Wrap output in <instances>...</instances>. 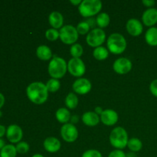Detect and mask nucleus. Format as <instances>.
<instances>
[{
    "label": "nucleus",
    "mask_w": 157,
    "mask_h": 157,
    "mask_svg": "<svg viewBox=\"0 0 157 157\" xmlns=\"http://www.w3.org/2000/svg\"><path fill=\"white\" fill-rule=\"evenodd\" d=\"M5 101H6V99H5L4 95L2 93H0V109L4 106Z\"/></svg>",
    "instance_id": "38"
},
{
    "label": "nucleus",
    "mask_w": 157,
    "mask_h": 157,
    "mask_svg": "<svg viewBox=\"0 0 157 157\" xmlns=\"http://www.w3.org/2000/svg\"><path fill=\"white\" fill-rule=\"evenodd\" d=\"M67 71V64L64 58L55 56L48 64V71L52 78L60 79L65 75Z\"/></svg>",
    "instance_id": "2"
},
{
    "label": "nucleus",
    "mask_w": 157,
    "mask_h": 157,
    "mask_svg": "<svg viewBox=\"0 0 157 157\" xmlns=\"http://www.w3.org/2000/svg\"><path fill=\"white\" fill-rule=\"evenodd\" d=\"M59 36L60 33L58 29H55L52 28V29H48L45 32V37L49 41H56L58 38H59Z\"/></svg>",
    "instance_id": "29"
},
{
    "label": "nucleus",
    "mask_w": 157,
    "mask_h": 157,
    "mask_svg": "<svg viewBox=\"0 0 157 157\" xmlns=\"http://www.w3.org/2000/svg\"><path fill=\"white\" fill-rule=\"evenodd\" d=\"M2 112L0 110V117H2Z\"/></svg>",
    "instance_id": "45"
},
{
    "label": "nucleus",
    "mask_w": 157,
    "mask_h": 157,
    "mask_svg": "<svg viewBox=\"0 0 157 157\" xmlns=\"http://www.w3.org/2000/svg\"><path fill=\"white\" fill-rule=\"evenodd\" d=\"M101 121L106 126H113L117 123L118 117L117 113L112 109L104 110L103 113L100 116Z\"/></svg>",
    "instance_id": "14"
},
{
    "label": "nucleus",
    "mask_w": 157,
    "mask_h": 157,
    "mask_svg": "<svg viewBox=\"0 0 157 157\" xmlns=\"http://www.w3.org/2000/svg\"><path fill=\"white\" fill-rule=\"evenodd\" d=\"M78 121V117L77 116V115H74V116H72L71 117V124L75 125V124H76Z\"/></svg>",
    "instance_id": "40"
},
{
    "label": "nucleus",
    "mask_w": 157,
    "mask_h": 157,
    "mask_svg": "<svg viewBox=\"0 0 157 157\" xmlns=\"http://www.w3.org/2000/svg\"><path fill=\"white\" fill-rule=\"evenodd\" d=\"M36 55L41 61H48L52 58V52L48 46L41 44L37 48Z\"/></svg>",
    "instance_id": "19"
},
{
    "label": "nucleus",
    "mask_w": 157,
    "mask_h": 157,
    "mask_svg": "<svg viewBox=\"0 0 157 157\" xmlns=\"http://www.w3.org/2000/svg\"><path fill=\"white\" fill-rule=\"evenodd\" d=\"M44 150L47 152L51 153H55L61 150V141L56 137L54 136H49L44 140L43 143Z\"/></svg>",
    "instance_id": "16"
},
{
    "label": "nucleus",
    "mask_w": 157,
    "mask_h": 157,
    "mask_svg": "<svg viewBox=\"0 0 157 157\" xmlns=\"http://www.w3.org/2000/svg\"><path fill=\"white\" fill-rule=\"evenodd\" d=\"M6 137L12 144H18L21 142L23 137L22 129L16 124L9 126L6 130Z\"/></svg>",
    "instance_id": "12"
},
{
    "label": "nucleus",
    "mask_w": 157,
    "mask_h": 157,
    "mask_svg": "<svg viewBox=\"0 0 157 157\" xmlns=\"http://www.w3.org/2000/svg\"><path fill=\"white\" fill-rule=\"evenodd\" d=\"M46 87H47L48 92L51 93H55L58 91L61 87V82L58 79L55 78H51L46 82Z\"/></svg>",
    "instance_id": "27"
},
{
    "label": "nucleus",
    "mask_w": 157,
    "mask_h": 157,
    "mask_svg": "<svg viewBox=\"0 0 157 157\" xmlns=\"http://www.w3.org/2000/svg\"><path fill=\"white\" fill-rule=\"evenodd\" d=\"M145 40L150 46H157V28L151 27L145 34Z\"/></svg>",
    "instance_id": "21"
},
{
    "label": "nucleus",
    "mask_w": 157,
    "mask_h": 157,
    "mask_svg": "<svg viewBox=\"0 0 157 157\" xmlns=\"http://www.w3.org/2000/svg\"><path fill=\"white\" fill-rule=\"evenodd\" d=\"M48 22L53 29H61L64 24V17L61 12L58 11H54L51 12L48 15Z\"/></svg>",
    "instance_id": "17"
},
{
    "label": "nucleus",
    "mask_w": 157,
    "mask_h": 157,
    "mask_svg": "<svg viewBox=\"0 0 157 157\" xmlns=\"http://www.w3.org/2000/svg\"><path fill=\"white\" fill-rule=\"evenodd\" d=\"M76 29L78 31V34H80V35H85V34H88L90 32V27L86 22V21H83L77 25Z\"/></svg>",
    "instance_id": "30"
},
{
    "label": "nucleus",
    "mask_w": 157,
    "mask_h": 157,
    "mask_svg": "<svg viewBox=\"0 0 157 157\" xmlns=\"http://www.w3.org/2000/svg\"><path fill=\"white\" fill-rule=\"evenodd\" d=\"M64 103H65L66 107L68 109H75L78 107L79 100H78V98L76 95V94L71 92V93H69L66 96Z\"/></svg>",
    "instance_id": "24"
},
{
    "label": "nucleus",
    "mask_w": 157,
    "mask_h": 157,
    "mask_svg": "<svg viewBox=\"0 0 157 157\" xmlns=\"http://www.w3.org/2000/svg\"><path fill=\"white\" fill-rule=\"evenodd\" d=\"M93 55L95 59L98 61H104L108 58L109 51L107 48L104 46H100V47L95 48L93 52Z\"/></svg>",
    "instance_id": "23"
},
{
    "label": "nucleus",
    "mask_w": 157,
    "mask_h": 157,
    "mask_svg": "<svg viewBox=\"0 0 157 157\" xmlns=\"http://www.w3.org/2000/svg\"><path fill=\"white\" fill-rule=\"evenodd\" d=\"M61 136L65 142L74 143L78 137V130L74 124L67 123L61 127Z\"/></svg>",
    "instance_id": "9"
},
{
    "label": "nucleus",
    "mask_w": 157,
    "mask_h": 157,
    "mask_svg": "<svg viewBox=\"0 0 157 157\" xmlns=\"http://www.w3.org/2000/svg\"><path fill=\"white\" fill-rule=\"evenodd\" d=\"M70 53L72 58H81V55L84 53V48H83L82 45L81 44L75 43V44H72L71 47Z\"/></svg>",
    "instance_id": "28"
},
{
    "label": "nucleus",
    "mask_w": 157,
    "mask_h": 157,
    "mask_svg": "<svg viewBox=\"0 0 157 157\" xmlns=\"http://www.w3.org/2000/svg\"><path fill=\"white\" fill-rule=\"evenodd\" d=\"M97 25L100 29H104V28L107 27L110 24V15L107 12H100L96 17Z\"/></svg>",
    "instance_id": "22"
},
{
    "label": "nucleus",
    "mask_w": 157,
    "mask_h": 157,
    "mask_svg": "<svg viewBox=\"0 0 157 157\" xmlns=\"http://www.w3.org/2000/svg\"><path fill=\"white\" fill-rule=\"evenodd\" d=\"M103 111H104V110H103V108L101 107H96L94 109V112L97 113L98 115H99V116H101V113H103Z\"/></svg>",
    "instance_id": "39"
},
{
    "label": "nucleus",
    "mask_w": 157,
    "mask_h": 157,
    "mask_svg": "<svg viewBox=\"0 0 157 157\" xmlns=\"http://www.w3.org/2000/svg\"><path fill=\"white\" fill-rule=\"evenodd\" d=\"M102 9V2L100 0H83L78 6L79 13L84 18H90L98 15Z\"/></svg>",
    "instance_id": "5"
},
{
    "label": "nucleus",
    "mask_w": 157,
    "mask_h": 157,
    "mask_svg": "<svg viewBox=\"0 0 157 157\" xmlns=\"http://www.w3.org/2000/svg\"><path fill=\"white\" fill-rule=\"evenodd\" d=\"M131 61L127 58H119L113 62V69L118 75H126L132 69Z\"/></svg>",
    "instance_id": "11"
},
{
    "label": "nucleus",
    "mask_w": 157,
    "mask_h": 157,
    "mask_svg": "<svg viewBox=\"0 0 157 157\" xmlns=\"http://www.w3.org/2000/svg\"><path fill=\"white\" fill-rule=\"evenodd\" d=\"M126 29L127 32L132 36H139L142 34L144 26L142 22L137 18H130L126 24Z\"/></svg>",
    "instance_id": "13"
},
{
    "label": "nucleus",
    "mask_w": 157,
    "mask_h": 157,
    "mask_svg": "<svg viewBox=\"0 0 157 157\" xmlns=\"http://www.w3.org/2000/svg\"><path fill=\"white\" fill-rule=\"evenodd\" d=\"M82 122L84 124L88 127H95L98 125L101 121L99 115L97 114L94 111H87L85 112L82 115Z\"/></svg>",
    "instance_id": "18"
},
{
    "label": "nucleus",
    "mask_w": 157,
    "mask_h": 157,
    "mask_svg": "<svg viewBox=\"0 0 157 157\" xmlns=\"http://www.w3.org/2000/svg\"><path fill=\"white\" fill-rule=\"evenodd\" d=\"M81 0H71L70 2L71 3L72 5H74V6H79V5L81 3Z\"/></svg>",
    "instance_id": "41"
},
{
    "label": "nucleus",
    "mask_w": 157,
    "mask_h": 157,
    "mask_svg": "<svg viewBox=\"0 0 157 157\" xmlns=\"http://www.w3.org/2000/svg\"><path fill=\"white\" fill-rule=\"evenodd\" d=\"M107 157H127V154L122 150H114L110 152Z\"/></svg>",
    "instance_id": "33"
},
{
    "label": "nucleus",
    "mask_w": 157,
    "mask_h": 157,
    "mask_svg": "<svg viewBox=\"0 0 157 157\" xmlns=\"http://www.w3.org/2000/svg\"><path fill=\"white\" fill-rule=\"evenodd\" d=\"M127 157H136V155L133 152H130L128 154H127Z\"/></svg>",
    "instance_id": "43"
},
{
    "label": "nucleus",
    "mask_w": 157,
    "mask_h": 157,
    "mask_svg": "<svg viewBox=\"0 0 157 157\" xmlns=\"http://www.w3.org/2000/svg\"><path fill=\"white\" fill-rule=\"evenodd\" d=\"M6 146V143H5L4 140H2V138H0V151L2 150V149Z\"/></svg>",
    "instance_id": "42"
},
{
    "label": "nucleus",
    "mask_w": 157,
    "mask_h": 157,
    "mask_svg": "<svg viewBox=\"0 0 157 157\" xmlns=\"http://www.w3.org/2000/svg\"><path fill=\"white\" fill-rule=\"evenodd\" d=\"M85 21H86V22L89 25V26L90 27V29H95V26L97 25L96 18L90 17V18H88L87 20H85Z\"/></svg>",
    "instance_id": "35"
},
{
    "label": "nucleus",
    "mask_w": 157,
    "mask_h": 157,
    "mask_svg": "<svg viewBox=\"0 0 157 157\" xmlns=\"http://www.w3.org/2000/svg\"><path fill=\"white\" fill-rule=\"evenodd\" d=\"M48 93L45 84L39 81L31 83L26 88V94L29 101L38 105L47 101Z\"/></svg>",
    "instance_id": "1"
},
{
    "label": "nucleus",
    "mask_w": 157,
    "mask_h": 157,
    "mask_svg": "<svg viewBox=\"0 0 157 157\" xmlns=\"http://www.w3.org/2000/svg\"><path fill=\"white\" fill-rule=\"evenodd\" d=\"M6 130L7 128H6L5 126L0 125V138L3 137L6 134Z\"/></svg>",
    "instance_id": "37"
},
{
    "label": "nucleus",
    "mask_w": 157,
    "mask_h": 157,
    "mask_svg": "<svg viewBox=\"0 0 157 157\" xmlns=\"http://www.w3.org/2000/svg\"><path fill=\"white\" fill-rule=\"evenodd\" d=\"M142 2L144 6L148 8H153V6H154V5L156 4V2L154 0H143Z\"/></svg>",
    "instance_id": "36"
},
{
    "label": "nucleus",
    "mask_w": 157,
    "mask_h": 157,
    "mask_svg": "<svg viewBox=\"0 0 157 157\" xmlns=\"http://www.w3.org/2000/svg\"><path fill=\"white\" fill-rule=\"evenodd\" d=\"M55 117H56L57 121L59 123L63 124H65L68 123V121H71V115L70 111L65 107H61L58 109L55 113Z\"/></svg>",
    "instance_id": "20"
},
{
    "label": "nucleus",
    "mask_w": 157,
    "mask_h": 157,
    "mask_svg": "<svg viewBox=\"0 0 157 157\" xmlns=\"http://www.w3.org/2000/svg\"><path fill=\"white\" fill-rule=\"evenodd\" d=\"M59 38L64 44H74L78 39V34L76 27L71 25H65L59 30Z\"/></svg>",
    "instance_id": "6"
},
{
    "label": "nucleus",
    "mask_w": 157,
    "mask_h": 157,
    "mask_svg": "<svg viewBox=\"0 0 157 157\" xmlns=\"http://www.w3.org/2000/svg\"><path fill=\"white\" fill-rule=\"evenodd\" d=\"M15 148H16L17 153H19V154H25V153H27L29 151L30 146H29V144L27 142L21 141V142L17 144V145L15 146Z\"/></svg>",
    "instance_id": "31"
},
{
    "label": "nucleus",
    "mask_w": 157,
    "mask_h": 157,
    "mask_svg": "<svg viewBox=\"0 0 157 157\" xmlns=\"http://www.w3.org/2000/svg\"><path fill=\"white\" fill-rule=\"evenodd\" d=\"M32 157H44L43 155L40 154V153H36V154H34Z\"/></svg>",
    "instance_id": "44"
},
{
    "label": "nucleus",
    "mask_w": 157,
    "mask_h": 157,
    "mask_svg": "<svg viewBox=\"0 0 157 157\" xmlns=\"http://www.w3.org/2000/svg\"><path fill=\"white\" fill-rule=\"evenodd\" d=\"M67 71L72 76L80 78L85 74V64L81 58H72L67 62Z\"/></svg>",
    "instance_id": "8"
},
{
    "label": "nucleus",
    "mask_w": 157,
    "mask_h": 157,
    "mask_svg": "<svg viewBox=\"0 0 157 157\" xmlns=\"http://www.w3.org/2000/svg\"><path fill=\"white\" fill-rule=\"evenodd\" d=\"M16 148L12 144H7L0 151V157H16Z\"/></svg>",
    "instance_id": "25"
},
{
    "label": "nucleus",
    "mask_w": 157,
    "mask_h": 157,
    "mask_svg": "<svg viewBox=\"0 0 157 157\" xmlns=\"http://www.w3.org/2000/svg\"><path fill=\"white\" fill-rule=\"evenodd\" d=\"M150 90L153 96L157 98V79L153 80L150 85Z\"/></svg>",
    "instance_id": "34"
},
{
    "label": "nucleus",
    "mask_w": 157,
    "mask_h": 157,
    "mask_svg": "<svg viewBox=\"0 0 157 157\" xmlns=\"http://www.w3.org/2000/svg\"><path fill=\"white\" fill-rule=\"evenodd\" d=\"M127 147L130 151L133 152V153L139 152L143 148L142 141L138 138H131V139L129 140Z\"/></svg>",
    "instance_id": "26"
},
{
    "label": "nucleus",
    "mask_w": 157,
    "mask_h": 157,
    "mask_svg": "<svg viewBox=\"0 0 157 157\" xmlns=\"http://www.w3.org/2000/svg\"><path fill=\"white\" fill-rule=\"evenodd\" d=\"M106 40V33L102 29L100 28H95L91 29L87 37H86V41L87 44L93 48H98L102 45L103 43Z\"/></svg>",
    "instance_id": "7"
},
{
    "label": "nucleus",
    "mask_w": 157,
    "mask_h": 157,
    "mask_svg": "<svg viewBox=\"0 0 157 157\" xmlns=\"http://www.w3.org/2000/svg\"><path fill=\"white\" fill-rule=\"evenodd\" d=\"M142 21L146 26L153 27L157 23V9L149 8L144 11L142 15Z\"/></svg>",
    "instance_id": "15"
},
{
    "label": "nucleus",
    "mask_w": 157,
    "mask_h": 157,
    "mask_svg": "<svg viewBox=\"0 0 157 157\" xmlns=\"http://www.w3.org/2000/svg\"><path fill=\"white\" fill-rule=\"evenodd\" d=\"M81 157H103L100 151L97 150H88L84 152Z\"/></svg>",
    "instance_id": "32"
},
{
    "label": "nucleus",
    "mask_w": 157,
    "mask_h": 157,
    "mask_svg": "<svg viewBox=\"0 0 157 157\" xmlns=\"http://www.w3.org/2000/svg\"><path fill=\"white\" fill-rule=\"evenodd\" d=\"M73 90L78 94L84 95L88 94L92 88L91 82L87 78H80L75 80L72 84Z\"/></svg>",
    "instance_id": "10"
},
{
    "label": "nucleus",
    "mask_w": 157,
    "mask_h": 157,
    "mask_svg": "<svg viewBox=\"0 0 157 157\" xmlns=\"http://www.w3.org/2000/svg\"><path fill=\"white\" fill-rule=\"evenodd\" d=\"M107 45L110 53L120 55L126 50L127 43L124 35L120 33H113L107 38Z\"/></svg>",
    "instance_id": "4"
},
{
    "label": "nucleus",
    "mask_w": 157,
    "mask_h": 157,
    "mask_svg": "<svg viewBox=\"0 0 157 157\" xmlns=\"http://www.w3.org/2000/svg\"><path fill=\"white\" fill-rule=\"evenodd\" d=\"M109 140L112 147L116 150H123L127 147L128 133L124 127H117L110 132Z\"/></svg>",
    "instance_id": "3"
}]
</instances>
